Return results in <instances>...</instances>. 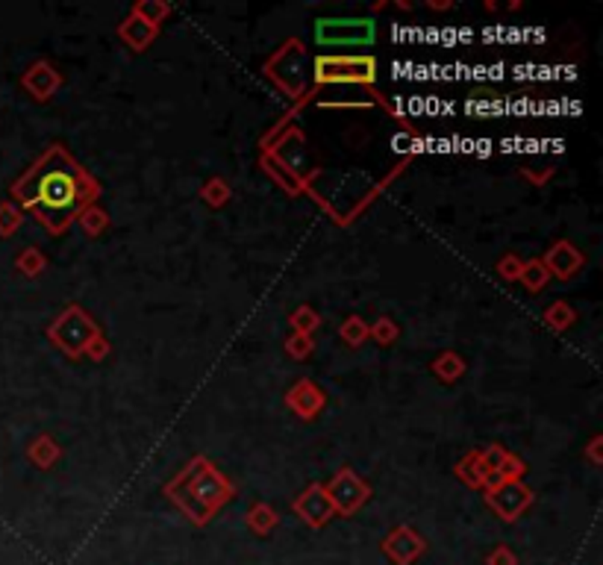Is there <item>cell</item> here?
<instances>
[{"instance_id":"obj_27","label":"cell","mask_w":603,"mask_h":565,"mask_svg":"<svg viewBox=\"0 0 603 565\" xmlns=\"http://www.w3.org/2000/svg\"><path fill=\"white\" fill-rule=\"evenodd\" d=\"M339 336L348 341V345H353V348H359L365 339H368V324L362 321L359 315H350L345 324H341V330H339Z\"/></svg>"},{"instance_id":"obj_3","label":"cell","mask_w":603,"mask_h":565,"mask_svg":"<svg viewBox=\"0 0 603 565\" xmlns=\"http://www.w3.org/2000/svg\"><path fill=\"white\" fill-rule=\"evenodd\" d=\"M312 74L318 86H371L377 80V59L374 56H315Z\"/></svg>"},{"instance_id":"obj_26","label":"cell","mask_w":603,"mask_h":565,"mask_svg":"<svg viewBox=\"0 0 603 565\" xmlns=\"http://www.w3.org/2000/svg\"><path fill=\"white\" fill-rule=\"evenodd\" d=\"M571 321H574V310L565 301L550 303L545 310V324L550 330H565V327H571Z\"/></svg>"},{"instance_id":"obj_20","label":"cell","mask_w":603,"mask_h":565,"mask_svg":"<svg viewBox=\"0 0 603 565\" xmlns=\"http://www.w3.org/2000/svg\"><path fill=\"white\" fill-rule=\"evenodd\" d=\"M247 527L265 536V533H271V530L277 527V512L271 510L268 503H256V506L247 510Z\"/></svg>"},{"instance_id":"obj_23","label":"cell","mask_w":603,"mask_h":565,"mask_svg":"<svg viewBox=\"0 0 603 565\" xmlns=\"http://www.w3.org/2000/svg\"><path fill=\"white\" fill-rule=\"evenodd\" d=\"M168 12H171V6L165 4V0H141V4L133 9V15L153 24V27H159V24L168 18Z\"/></svg>"},{"instance_id":"obj_4","label":"cell","mask_w":603,"mask_h":565,"mask_svg":"<svg viewBox=\"0 0 603 565\" xmlns=\"http://www.w3.org/2000/svg\"><path fill=\"white\" fill-rule=\"evenodd\" d=\"M265 77L274 80L282 94L301 98L306 91V47L301 42H286L265 62Z\"/></svg>"},{"instance_id":"obj_7","label":"cell","mask_w":603,"mask_h":565,"mask_svg":"<svg viewBox=\"0 0 603 565\" xmlns=\"http://www.w3.org/2000/svg\"><path fill=\"white\" fill-rule=\"evenodd\" d=\"M324 492H327V498H330V503H333L336 512L353 515L365 501H368L371 486L368 483H362L353 468H341L339 474L324 486Z\"/></svg>"},{"instance_id":"obj_6","label":"cell","mask_w":603,"mask_h":565,"mask_svg":"<svg viewBox=\"0 0 603 565\" xmlns=\"http://www.w3.org/2000/svg\"><path fill=\"white\" fill-rule=\"evenodd\" d=\"M374 39V18H321L315 24V42L321 47H368Z\"/></svg>"},{"instance_id":"obj_24","label":"cell","mask_w":603,"mask_h":565,"mask_svg":"<svg viewBox=\"0 0 603 565\" xmlns=\"http://www.w3.org/2000/svg\"><path fill=\"white\" fill-rule=\"evenodd\" d=\"M21 221H24L21 206L4 200V204H0V239H9V235L21 227Z\"/></svg>"},{"instance_id":"obj_22","label":"cell","mask_w":603,"mask_h":565,"mask_svg":"<svg viewBox=\"0 0 603 565\" xmlns=\"http://www.w3.org/2000/svg\"><path fill=\"white\" fill-rule=\"evenodd\" d=\"M77 221H80V227H82V233L86 235H100L106 227H110V215H106V212L100 209V206H86L77 215Z\"/></svg>"},{"instance_id":"obj_10","label":"cell","mask_w":603,"mask_h":565,"mask_svg":"<svg viewBox=\"0 0 603 565\" xmlns=\"http://www.w3.org/2000/svg\"><path fill=\"white\" fill-rule=\"evenodd\" d=\"M294 512H298L310 527H324L330 518H333L336 510H333V503H330L321 483H312V486L294 501Z\"/></svg>"},{"instance_id":"obj_14","label":"cell","mask_w":603,"mask_h":565,"mask_svg":"<svg viewBox=\"0 0 603 565\" xmlns=\"http://www.w3.org/2000/svg\"><path fill=\"white\" fill-rule=\"evenodd\" d=\"M157 33H159V27H153V24H148V21H141V18H136V15H129L121 27H118V35L133 47V51H145V47L157 39Z\"/></svg>"},{"instance_id":"obj_34","label":"cell","mask_w":603,"mask_h":565,"mask_svg":"<svg viewBox=\"0 0 603 565\" xmlns=\"http://www.w3.org/2000/svg\"><path fill=\"white\" fill-rule=\"evenodd\" d=\"M515 553L506 548V545H498L492 553H489V565H515Z\"/></svg>"},{"instance_id":"obj_8","label":"cell","mask_w":603,"mask_h":565,"mask_svg":"<svg viewBox=\"0 0 603 565\" xmlns=\"http://www.w3.org/2000/svg\"><path fill=\"white\" fill-rule=\"evenodd\" d=\"M486 501L503 522H515V518L533 503V492H530L522 480H501L498 486L486 489Z\"/></svg>"},{"instance_id":"obj_12","label":"cell","mask_w":603,"mask_h":565,"mask_svg":"<svg viewBox=\"0 0 603 565\" xmlns=\"http://www.w3.org/2000/svg\"><path fill=\"white\" fill-rule=\"evenodd\" d=\"M286 404H289L292 412H298L301 418L310 421V418H315L318 412L324 409V392L312 380H301L298 386L289 388Z\"/></svg>"},{"instance_id":"obj_25","label":"cell","mask_w":603,"mask_h":565,"mask_svg":"<svg viewBox=\"0 0 603 565\" xmlns=\"http://www.w3.org/2000/svg\"><path fill=\"white\" fill-rule=\"evenodd\" d=\"M15 265H18V271L21 274H27V277H39L42 271H44V254L39 251V247H27V251H21V256L15 259Z\"/></svg>"},{"instance_id":"obj_16","label":"cell","mask_w":603,"mask_h":565,"mask_svg":"<svg viewBox=\"0 0 603 565\" xmlns=\"http://www.w3.org/2000/svg\"><path fill=\"white\" fill-rule=\"evenodd\" d=\"M433 374L439 377L442 383H454V380H459V377L465 374V362H463V357H459V353L445 350L442 357L433 362Z\"/></svg>"},{"instance_id":"obj_36","label":"cell","mask_w":603,"mask_h":565,"mask_svg":"<svg viewBox=\"0 0 603 565\" xmlns=\"http://www.w3.org/2000/svg\"><path fill=\"white\" fill-rule=\"evenodd\" d=\"M600 445H603V439L600 436H595L592 442H589V459H592V465H603V454H600Z\"/></svg>"},{"instance_id":"obj_31","label":"cell","mask_w":603,"mask_h":565,"mask_svg":"<svg viewBox=\"0 0 603 565\" xmlns=\"http://www.w3.org/2000/svg\"><path fill=\"white\" fill-rule=\"evenodd\" d=\"M200 195H204L206 204H212V206H221L224 200L230 197V186L224 183V180H218V177H215V180H209V183L204 186V192H200Z\"/></svg>"},{"instance_id":"obj_5","label":"cell","mask_w":603,"mask_h":565,"mask_svg":"<svg viewBox=\"0 0 603 565\" xmlns=\"http://www.w3.org/2000/svg\"><path fill=\"white\" fill-rule=\"evenodd\" d=\"M47 336H51L53 345L59 350H65L68 357H82L91 341L100 336V330L86 312L80 310V306H68V310L51 324Z\"/></svg>"},{"instance_id":"obj_15","label":"cell","mask_w":603,"mask_h":565,"mask_svg":"<svg viewBox=\"0 0 603 565\" xmlns=\"http://www.w3.org/2000/svg\"><path fill=\"white\" fill-rule=\"evenodd\" d=\"M456 477L465 483V486H471V489H486V483H489V471H486V465H483V459H480V451H471L463 463L456 465Z\"/></svg>"},{"instance_id":"obj_19","label":"cell","mask_w":603,"mask_h":565,"mask_svg":"<svg viewBox=\"0 0 603 565\" xmlns=\"http://www.w3.org/2000/svg\"><path fill=\"white\" fill-rule=\"evenodd\" d=\"M289 324L294 327V333H301V336H312L318 327H321V315H318L312 306H298L292 315H289Z\"/></svg>"},{"instance_id":"obj_1","label":"cell","mask_w":603,"mask_h":565,"mask_svg":"<svg viewBox=\"0 0 603 565\" xmlns=\"http://www.w3.org/2000/svg\"><path fill=\"white\" fill-rule=\"evenodd\" d=\"M12 195L24 209L33 212L35 221H42L53 235H62L71 221L98 200L100 188L65 148L53 145L21 174V180L12 186Z\"/></svg>"},{"instance_id":"obj_33","label":"cell","mask_w":603,"mask_h":565,"mask_svg":"<svg viewBox=\"0 0 603 565\" xmlns=\"http://www.w3.org/2000/svg\"><path fill=\"white\" fill-rule=\"evenodd\" d=\"M522 474H524V463H522V459H518L515 454H510V456H506V463L501 465L498 477H501V480H518Z\"/></svg>"},{"instance_id":"obj_28","label":"cell","mask_w":603,"mask_h":565,"mask_svg":"<svg viewBox=\"0 0 603 565\" xmlns=\"http://www.w3.org/2000/svg\"><path fill=\"white\" fill-rule=\"evenodd\" d=\"M368 336H374L380 345H392V341L397 339V324L392 321V318H377V321L368 327Z\"/></svg>"},{"instance_id":"obj_21","label":"cell","mask_w":603,"mask_h":565,"mask_svg":"<svg viewBox=\"0 0 603 565\" xmlns=\"http://www.w3.org/2000/svg\"><path fill=\"white\" fill-rule=\"evenodd\" d=\"M518 280L524 282L527 292H541V289L548 286L550 274H548V268H545V263H541V259H533V263H524L522 277H518Z\"/></svg>"},{"instance_id":"obj_13","label":"cell","mask_w":603,"mask_h":565,"mask_svg":"<svg viewBox=\"0 0 603 565\" xmlns=\"http://www.w3.org/2000/svg\"><path fill=\"white\" fill-rule=\"evenodd\" d=\"M21 82L35 101H51L53 91L59 89V82H62V77H59V71L51 62H35L27 74H24Z\"/></svg>"},{"instance_id":"obj_32","label":"cell","mask_w":603,"mask_h":565,"mask_svg":"<svg viewBox=\"0 0 603 565\" xmlns=\"http://www.w3.org/2000/svg\"><path fill=\"white\" fill-rule=\"evenodd\" d=\"M522 268H524L522 259H518L515 254H510V256H503V259H501L498 274H501L503 280H518V277H522Z\"/></svg>"},{"instance_id":"obj_29","label":"cell","mask_w":603,"mask_h":565,"mask_svg":"<svg viewBox=\"0 0 603 565\" xmlns=\"http://www.w3.org/2000/svg\"><path fill=\"white\" fill-rule=\"evenodd\" d=\"M506 456H510V451L501 447V445H489L486 451H480V459H483V465H486L489 474H498L501 465L506 463Z\"/></svg>"},{"instance_id":"obj_17","label":"cell","mask_w":603,"mask_h":565,"mask_svg":"<svg viewBox=\"0 0 603 565\" xmlns=\"http://www.w3.org/2000/svg\"><path fill=\"white\" fill-rule=\"evenodd\" d=\"M265 168H268V174H271V177H277L280 186L286 188V192H292V195H298L301 188H306L301 177L294 174L286 162H280L277 157H265Z\"/></svg>"},{"instance_id":"obj_9","label":"cell","mask_w":603,"mask_h":565,"mask_svg":"<svg viewBox=\"0 0 603 565\" xmlns=\"http://www.w3.org/2000/svg\"><path fill=\"white\" fill-rule=\"evenodd\" d=\"M424 548H427V541H424L412 527H397L383 541V553L397 565H412L424 553Z\"/></svg>"},{"instance_id":"obj_35","label":"cell","mask_w":603,"mask_h":565,"mask_svg":"<svg viewBox=\"0 0 603 565\" xmlns=\"http://www.w3.org/2000/svg\"><path fill=\"white\" fill-rule=\"evenodd\" d=\"M86 353H89V357H91V359H103V357H106V353H110V341H106V339H103V333H100V336H98V339H94V341H91V345L86 348Z\"/></svg>"},{"instance_id":"obj_2","label":"cell","mask_w":603,"mask_h":565,"mask_svg":"<svg viewBox=\"0 0 603 565\" xmlns=\"http://www.w3.org/2000/svg\"><path fill=\"white\" fill-rule=\"evenodd\" d=\"M165 494L180 506L186 518H192L195 524H206L224 503L233 498V483L221 477V471L204 456H195L180 474H177Z\"/></svg>"},{"instance_id":"obj_30","label":"cell","mask_w":603,"mask_h":565,"mask_svg":"<svg viewBox=\"0 0 603 565\" xmlns=\"http://www.w3.org/2000/svg\"><path fill=\"white\" fill-rule=\"evenodd\" d=\"M286 353L292 359H306L312 353V336H301V333H292L286 339Z\"/></svg>"},{"instance_id":"obj_11","label":"cell","mask_w":603,"mask_h":565,"mask_svg":"<svg viewBox=\"0 0 603 565\" xmlns=\"http://www.w3.org/2000/svg\"><path fill=\"white\" fill-rule=\"evenodd\" d=\"M541 263H545L548 274H557L560 280H569L571 274H577V271L583 268V254L577 251L571 242H557V244H550V251L545 254Z\"/></svg>"},{"instance_id":"obj_18","label":"cell","mask_w":603,"mask_h":565,"mask_svg":"<svg viewBox=\"0 0 603 565\" xmlns=\"http://www.w3.org/2000/svg\"><path fill=\"white\" fill-rule=\"evenodd\" d=\"M59 445L51 439V436H39V439H35L33 445H30V459L39 468H51L56 459H59Z\"/></svg>"}]
</instances>
